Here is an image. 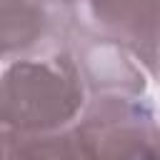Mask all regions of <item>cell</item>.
<instances>
[{"label": "cell", "mask_w": 160, "mask_h": 160, "mask_svg": "<svg viewBox=\"0 0 160 160\" xmlns=\"http://www.w3.org/2000/svg\"><path fill=\"white\" fill-rule=\"evenodd\" d=\"M90 92L62 42L42 55L2 62L0 135H50L68 130Z\"/></svg>", "instance_id": "cell-1"}, {"label": "cell", "mask_w": 160, "mask_h": 160, "mask_svg": "<svg viewBox=\"0 0 160 160\" xmlns=\"http://www.w3.org/2000/svg\"><path fill=\"white\" fill-rule=\"evenodd\" d=\"M65 48L88 88L95 92H148L150 75L115 40L85 25L75 15L65 30Z\"/></svg>", "instance_id": "cell-3"}, {"label": "cell", "mask_w": 160, "mask_h": 160, "mask_svg": "<svg viewBox=\"0 0 160 160\" xmlns=\"http://www.w3.org/2000/svg\"><path fill=\"white\" fill-rule=\"evenodd\" d=\"M72 12L42 0H0L2 62L55 50L70 25Z\"/></svg>", "instance_id": "cell-4"}, {"label": "cell", "mask_w": 160, "mask_h": 160, "mask_svg": "<svg viewBox=\"0 0 160 160\" xmlns=\"http://www.w3.org/2000/svg\"><path fill=\"white\" fill-rule=\"evenodd\" d=\"M70 138L75 158H160V108L148 92H95Z\"/></svg>", "instance_id": "cell-2"}, {"label": "cell", "mask_w": 160, "mask_h": 160, "mask_svg": "<svg viewBox=\"0 0 160 160\" xmlns=\"http://www.w3.org/2000/svg\"><path fill=\"white\" fill-rule=\"evenodd\" d=\"M42 2L55 5V8H60V10H68V12H72V5H75V0H42Z\"/></svg>", "instance_id": "cell-5"}]
</instances>
